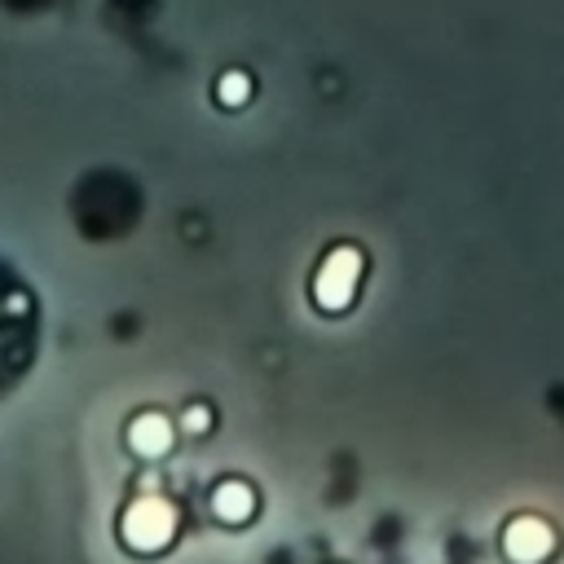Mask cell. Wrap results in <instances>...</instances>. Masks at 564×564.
Wrapping results in <instances>:
<instances>
[{
    "label": "cell",
    "instance_id": "6da1fadb",
    "mask_svg": "<svg viewBox=\"0 0 564 564\" xmlns=\"http://www.w3.org/2000/svg\"><path fill=\"white\" fill-rule=\"evenodd\" d=\"M35 300L31 291L0 264V397L26 375L35 361Z\"/></svg>",
    "mask_w": 564,
    "mask_h": 564
},
{
    "label": "cell",
    "instance_id": "7a4b0ae2",
    "mask_svg": "<svg viewBox=\"0 0 564 564\" xmlns=\"http://www.w3.org/2000/svg\"><path fill=\"white\" fill-rule=\"evenodd\" d=\"M357 278H361V251H357V247H335V251L322 260L317 278H313V300H317L326 313H339V308L352 304Z\"/></svg>",
    "mask_w": 564,
    "mask_h": 564
},
{
    "label": "cell",
    "instance_id": "5b68a950",
    "mask_svg": "<svg viewBox=\"0 0 564 564\" xmlns=\"http://www.w3.org/2000/svg\"><path fill=\"white\" fill-rule=\"evenodd\" d=\"M128 441H132V449H141V454H159V449H167V441H172V427H167V419H159V414H145V419H137V423H132Z\"/></svg>",
    "mask_w": 564,
    "mask_h": 564
},
{
    "label": "cell",
    "instance_id": "277c9868",
    "mask_svg": "<svg viewBox=\"0 0 564 564\" xmlns=\"http://www.w3.org/2000/svg\"><path fill=\"white\" fill-rule=\"evenodd\" d=\"M502 551L511 564H538L555 551V529L542 516H511L502 529Z\"/></svg>",
    "mask_w": 564,
    "mask_h": 564
},
{
    "label": "cell",
    "instance_id": "8992f818",
    "mask_svg": "<svg viewBox=\"0 0 564 564\" xmlns=\"http://www.w3.org/2000/svg\"><path fill=\"white\" fill-rule=\"evenodd\" d=\"M212 507H216V516H225V520H247V516H251V507H256V498H251V489H247V485L225 480V485L212 494Z\"/></svg>",
    "mask_w": 564,
    "mask_h": 564
},
{
    "label": "cell",
    "instance_id": "52a82bcc",
    "mask_svg": "<svg viewBox=\"0 0 564 564\" xmlns=\"http://www.w3.org/2000/svg\"><path fill=\"white\" fill-rule=\"evenodd\" d=\"M247 93H251V79H247V75H238V70H234V75H225V79H220V101H225V106H238Z\"/></svg>",
    "mask_w": 564,
    "mask_h": 564
},
{
    "label": "cell",
    "instance_id": "3957f363",
    "mask_svg": "<svg viewBox=\"0 0 564 564\" xmlns=\"http://www.w3.org/2000/svg\"><path fill=\"white\" fill-rule=\"evenodd\" d=\"M172 529H176V516H172V507L163 498H137L123 511V542L132 551H159V546H167Z\"/></svg>",
    "mask_w": 564,
    "mask_h": 564
}]
</instances>
